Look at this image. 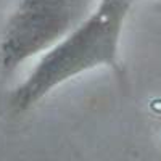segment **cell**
Segmentation results:
<instances>
[{"label": "cell", "instance_id": "3", "mask_svg": "<svg viewBox=\"0 0 161 161\" xmlns=\"http://www.w3.org/2000/svg\"><path fill=\"white\" fill-rule=\"evenodd\" d=\"M153 108H155V110H156V108L161 110V100H159V102H153Z\"/></svg>", "mask_w": 161, "mask_h": 161}, {"label": "cell", "instance_id": "2", "mask_svg": "<svg viewBox=\"0 0 161 161\" xmlns=\"http://www.w3.org/2000/svg\"><path fill=\"white\" fill-rule=\"evenodd\" d=\"M98 3L97 0H19L0 42L2 66L11 71L36 53L55 47L84 23Z\"/></svg>", "mask_w": 161, "mask_h": 161}, {"label": "cell", "instance_id": "1", "mask_svg": "<svg viewBox=\"0 0 161 161\" xmlns=\"http://www.w3.org/2000/svg\"><path fill=\"white\" fill-rule=\"evenodd\" d=\"M127 3V0H100L95 11L52 47L26 82L15 90L13 108L28 110L64 80L100 64H114L118 36Z\"/></svg>", "mask_w": 161, "mask_h": 161}]
</instances>
